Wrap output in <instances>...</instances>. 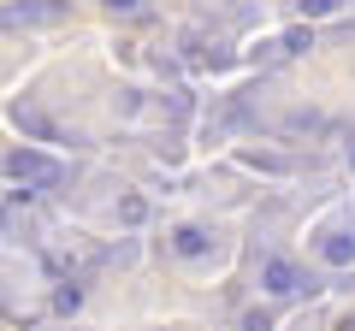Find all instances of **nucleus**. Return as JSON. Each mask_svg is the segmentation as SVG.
Here are the masks:
<instances>
[{"label": "nucleus", "instance_id": "9", "mask_svg": "<svg viewBox=\"0 0 355 331\" xmlns=\"http://www.w3.org/2000/svg\"><path fill=\"white\" fill-rule=\"evenodd\" d=\"M308 48H314L308 30H284V42H279V53H308Z\"/></svg>", "mask_w": 355, "mask_h": 331}, {"label": "nucleus", "instance_id": "13", "mask_svg": "<svg viewBox=\"0 0 355 331\" xmlns=\"http://www.w3.org/2000/svg\"><path fill=\"white\" fill-rule=\"evenodd\" d=\"M331 331H355V314H343V319H338V325H331Z\"/></svg>", "mask_w": 355, "mask_h": 331}, {"label": "nucleus", "instance_id": "7", "mask_svg": "<svg viewBox=\"0 0 355 331\" xmlns=\"http://www.w3.org/2000/svg\"><path fill=\"white\" fill-rule=\"evenodd\" d=\"M77 302H83V290H77V278H65L60 290H53V307H60V314H77Z\"/></svg>", "mask_w": 355, "mask_h": 331}, {"label": "nucleus", "instance_id": "6", "mask_svg": "<svg viewBox=\"0 0 355 331\" xmlns=\"http://www.w3.org/2000/svg\"><path fill=\"white\" fill-rule=\"evenodd\" d=\"M172 249H178L184 260H196V255H207V249H214V237H207L202 225H178V231H172Z\"/></svg>", "mask_w": 355, "mask_h": 331}, {"label": "nucleus", "instance_id": "8", "mask_svg": "<svg viewBox=\"0 0 355 331\" xmlns=\"http://www.w3.org/2000/svg\"><path fill=\"white\" fill-rule=\"evenodd\" d=\"M119 219H125V225H142V219H148V202H142V195H125V202H119Z\"/></svg>", "mask_w": 355, "mask_h": 331}, {"label": "nucleus", "instance_id": "3", "mask_svg": "<svg viewBox=\"0 0 355 331\" xmlns=\"http://www.w3.org/2000/svg\"><path fill=\"white\" fill-rule=\"evenodd\" d=\"M302 267H296V260H284V255H266L261 260V290L266 296H296V290H302Z\"/></svg>", "mask_w": 355, "mask_h": 331}, {"label": "nucleus", "instance_id": "14", "mask_svg": "<svg viewBox=\"0 0 355 331\" xmlns=\"http://www.w3.org/2000/svg\"><path fill=\"white\" fill-rule=\"evenodd\" d=\"M349 166H355V148H349Z\"/></svg>", "mask_w": 355, "mask_h": 331}, {"label": "nucleus", "instance_id": "5", "mask_svg": "<svg viewBox=\"0 0 355 331\" xmlns=\"http://www.w3.org/2000/svg\"><path fill=\"white\" fill-rule=\"evenodd\" d=\"M320 260L326 267H355V231H326L320 237Z\"/></svg>", "mask_w": 355, "mask_h": 331}, {"label": "nucleus", "instance_id": "1", "mask_svg": "<svg viewBox=\"0 0 355 331\" xmlns=\"http://www.w3.org/2000/svg\"><path fill=\"white\" fill-rule=\"evenodd\" d=\"M65 0H12L6 12H0V24L6 30H48V24H65Z\"/></svg>", "mask_w": 355, "mask_h": 331}, {"label": "nucleus", "instance_id": "12", "mask_svg": "<svg viewBox=\"0 0 355 331\" xmlns=\"http://www.w3.org/2000/svg\"><path fill=\"white\" fill-rule=\"evenodd\" d=\"M101 6H107V12H137L142 0H101Z\"/></svg>", "mask_w": 355, "mask_h": 331}, {"label": "nucleus", "instance_id": "10", "mask_svg": "<svg viewBox=\"0 0 355 331\" xmlns=\"http://www.w3.org/2000/svg\"><path fill=\"white\" fill-rule=\"evenodd\" d=\"M243 331H272V314H266V307H249V314H243Z\"/></svg>", "mask_w": 355, "mask_h": 331}, {"label": "nucleus", "instance_id": "2", "mask_svg": "<svg viewBox=\"0 0 355 331\" xmlns=\"http://www.w3.org/2000/svg\"><path fill=\"white\" fill-rule=\"evenodd\" d=\"M0 166H6V178H18V184H60L65 178L60 160H48V154H36V148H12Z\"/></svg>", "mask_w": 355, "mask_h": 331}, {"label": "nucleus", "instance_id": "11", "mask_svg": "<svg viewBox=\"0 0 355 331\" xmlns=\"http://www.w3.org/2000/svg\"><path fill=\"white\" fill-rule=\"evenodd\" d=\"M302 6V18H326V12H338V0H296Z\"/></svg>", "mask_w": 355, "mask_h": 331}, {"label": "nucleus", "instance_id": "4", "mask_svg": "<svg viewBox=\"0 0 355 331\" xmlns=\"http://www.w3.org/2000/svg\"><path fill=\"white\" fill-rule=\"evenodd\" d=\"M12 125L24 130V136H36V142H77V130H60L48 113H42V107H30V101L12 107Z\"/></svg>", "mask_w": 355, "mask_h": 331}]
</instances>
